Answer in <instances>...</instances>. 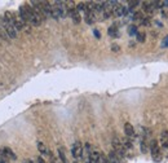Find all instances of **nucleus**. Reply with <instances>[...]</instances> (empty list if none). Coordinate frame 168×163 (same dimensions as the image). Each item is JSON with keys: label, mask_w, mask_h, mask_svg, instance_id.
<instances>
[{"label": "nucleus", "mask_w": 168, "mask_h": 163, "mask_svg": "<svg viewBox=\"0 0 168 163\" xmlns=\"http://www.w3.org/2000/svg\"><path fill=\"white\" fill-rule=\"evenodd\" d=\"M58 154H60V158H61V161H62V163H67V158L65 156V150L62 148L58 149Z\"/></svg>", "instance_id": "6ab92c4d"}, {"label": "nucleus", "mask_w": 168, "mask_h": 163, "mask_svg": "<svg viewBox=\"0 0 168 163\" xmlns=\"http://www.w3.org/2000/svg\"><path fill=\"white\" fill-rule=\"evenodd\" d=\"M128 4H129V8H135V7H137L140 4V2H136V0H133V2H129Z\"/></svg>", "instance_id": "4be33fe9"}, {"label": "nucleus", "mask_w": 168, "mask_h": 163, "mask_svg": "<svg viewBox=\"0 0 168 163\" xmlns=\"http://www.w3.org/2000/svg\"><path fill=\"white\" fill-rule=\"evenodd\" d=\"M113 150L118 154V157H119V158L126 157V154H127L126 148L123 146L122 141L118 139V137H114V139H113Z\"/></svg>", "instance_id": "20e7f679"}, {"label": "nucleus", "mask_w": 168, "mask_h": 163, "mask_svg": "<svg viewBox=\"0 0 168 163\" xmlns=\"http://www.w3.org/2000/svg\"><path fill=\"white\" fill-rule=\"evenodd\" d=\"M0 29H2L11 39L17 38V30L9 23V21L5 18V16H0Z\"/></svg>", "instance_id": "f257e3e1"}, {"label": "nucleus", "mask_w": 168, "mask_h": 163, "mask_svg": "<svg viewBox=\"0 0 168 163\" xmlns=\"http://www.w3.org/2000/svg\"><path fill=\"white\" fill-rule=\"evenodd\" d=\"M113 50L114 52H119V47L118 46H113Z\"/></svg>", "instance_id": "a878e982"}, {"label": "nucleus", "mask_w": 168, "mask_h": 163, "mask_svg": "<svg viewBox=\"0 0 168 163\" xmlns=\"http://www.w3.org/2000/svg\"><path fill=\"white\" fill-rule=\"evenodd\" d=\"M74 163H78V162H74Z\"/></svg>", "instance_id": "c756f323"}, {"label": "nucleus", "mask_w": 168, "mask_h": 163, "mask_svg": "<svg viewBox=\"0 0 168 163\" xmlns=\"http://www.w3.org/2000/svg\"><path fill=\"white\" fill-rule=\"evenodd\" d=\"M5 18L9 21V23L12 25V26H13L17 31L23 30V27H25V22L21 20V17L16 16L13 12H7V13H5Z\"/></svg>", "instance_id": "f03ea898"}, {"label": "nucleus", "mask_w": 168, "mask_h": 163, "mask_svg": "<svg viewBox=\"0 0 168 163\" xmlns=\"http://www.w3.org/2000/svg\"><path fill=\"white\" fill-rule=\"evenodd\" d=\"M23 163H34V162H32V161H30V159H25V161H23Z\"/></svg>", "instance_id": "c85d7f7f"}, {"label": "nucleus", "mask_w": 168, "mask_h": 163, "mask_svg": "<svg viewBox=\"0 0 168 163\" xmlns=\"http://www.w3.org/2000/svg\"><path fill=\"white\" fill-rule=\"evenodd\" d=\"M161 149H162V153H166L168 154V131H163L162 135H161Z\"/></svg>", "instance_id": "6e6552de"}, {"label": "nucleus", "mask_w": 168, "mask_h": 163, "mask_svg": "<svg viewBox=\"0 0 168 163\" xmlns=\"http://www.w3.org/2000/svg\"><path fill=\"white\" fill-rule=\"evenodd\" d=\"M36 163H46V162H44V159H43L41 157H38V159H36Z\"/></svg>", "instance_id": "393cba45"}, {"label": "nucleus", "mask_w": 168, "mask_h": 163, "mask_svg": "<svg viewBox=\"0 0 168 163\" xmlns=\"http://www.w3.org/2000/svg\"><path fill=\"white\" fill-rule=\"evenodd\" d=\"M128 11H129L128 8L120 5L119 3H117L113 7V14H114V16H117V17H123V16H126V14L128 13Z\"/></svg>", "instance_id": "0eeeda50"}, {"label": "nucleus", "mask_w": 168, "mask_h": 163, "mask_svg": "<svg viewBox=\"0 0 168 163\" xmlns=\"http://www.w3.org/2000/svg\"><path fill=\"white\" fill-rule=\"evenodd\" d=\"M71 154H73V157L75 159L82 158V156H83V146H82V142L80 141L74 142L73 149H71Z\"/></svg>", "instance_id": "39448f33"}, {"label": "nucleus", "mask_w": 168, "mask_h": 163, "mask_svg": "<svg viewBox=\"0 0 168 163\" xmlns=\"http://www.w3.org/2000/svg\"><path fill=\"white\" fill-rule=\"evenodd\" d=\"M150 153H151V158L155 162H161L163 158V153L161 149V145H159L158 140H151L150 141Z\"/></svg>", "instance_id": "7ed1b4c3"}, {"label": "nucleus", "mask_w": 168, "mask_h": 163, "mask_svg": "<svg viewBox=\"0 0 168 163\" xmlns=\"http://www.w3.org/2000/svg\"><path fill=\"white\" fill-rule=\"evenodd\" d=\"M108 34L111 36V38H118L119 36V31H118V27L114 25V26H110L109 30H108Z\"/></svg>", "instance_id": "2eb2a0df"}, {"label": "nucleus", "mask_w": 168, "mask_h": 163, "mask_svg": "<svg viewBox=\"0 0 168 163\" xmlns=\"http://www.w3.org/2000/svg\"><path fill=\"white\" fill-rule=\"evenodd\" d=\"M124 131H126L127 137H129V139H132V137L135 136V128H133V126H132L131 123H126L124 124Z\"/></svg>", "instance_id": "9d476101"}, {"label": "nucleus", "mask_w": 168, "mask_h": 163, "mask_svg": "<svg viewBox=\"0 0 168 163\" xmlns=\"http://www.w3.org/2000/svg\"><path fill=\"white\" fill-rule=\"evenodd\" d=\"M141 151L147 153V139H146V135L142 137V140H141Z\"/></svg>", "instance_id": "f3484780"}, {"label": "nucleus", "mask_w": 168, "mask_h": 163, "mask_svg": "<svg viewBox=\"0 0 168 163\" xmlns=\"http://www.w3.org/2000/svg\"><path fill=\"white\" fill-rule=\"evenodd\" d=\"M128 34H129V35H136V34H137V26H135V25L129 26L128 27Z\"/></svg>", "instance_id": "aec40b11"}, {"label": "nucleus", "mask_w": 168, "mask_h": 163, "mask_svg": "<svg viewBox=\"0 0 168 163\" xmlns=\"http://www.w3.org/2000/svg\"><path fill=\"white\" fill-rule=\"evenodd\" d=\"M162 46H163V47H168V35L164 38V40H163V43H162Z\"/></svg>", "instance_id": "5701e85b"}, {"label": "nucleus", "mask_w": 168, "mask_h": 163, "mask_svg": "<svg viewBox=\"0 0 168 163\" xmlns=\"http://www.w3.org/2000/svg\"><path fill=\"white\" fill-rule=\"evenodd\" d=\"M109 162L110 163H120V158L118 157V154L114 151V150H111L110 153H109Z\"/></svg>", "instance_id": "f8f14e48"}, {"label": "nucleus", "mask_w": 168, "mask_h": 163, "mask_svg": "<svg viewBox=\"0 0 168 163\" xmlns=\"http://www.w3.org/2000/svg\"><path fill=\"white\" fill-rule=\"evenodd\" d=\"M142 8H144V11L146 12V13H151L153 11H154V8H155V5H154V3L153 2H145V3H142Z\"/></svg>", "instance_id": "ddd939ff"}, {"label": "nucleus", "mask_w": 168, "mask_h": 163, "mask_svg": "<svg viewBox=\"0 0 168 163\" xmlns=\"http://www.w3.org/2000/svg\"><path fill=\"white\" fill-rule=\"evenodd\" d=\"M136 36H137V41H140V43H144L145 41V36H146V34L144 32V31H137V34H136Z\"/></svg>", "instance_id": "a211bd4d"}, {"label": "nucleus", "mask_w": 168, "mask_h": 163, "mask_svg": "<svg viewBox=\"0 0 168 163\" xmlns=\"http://www.w3.org/2000/svg\"><path fill=\"white\" fill-rule=\"evenodd\" d=\"M3 36H4V34H3V30H2V29H0V39H4Z\"/></svg>", "instance_id": "cd10ccee"}, {"label": "nucleus", "mask_w": 168, "mask_h": 163, "mask_svg": "<svg viewBox=\"0 0 168 163\" xmlns=\"http://www.w3.org/2000/svg\"><path fill=\"white\" fill-rule=\"evenodd\" d=\"M122 144H123V146L126 148V150L133 149V142L131 141L129 137H126V139H123V140H122Z\"/></svg>", "instance_id": "4468645a"}, {"label": "nucleus", "mask_w": 168, "mask_h": 163, "mask_svg": "<svg viewBox=\"0 0 168 163\" xmlns=\"http://www.w3.org/2000/svg\"><path fill=\"white\" fill-rule=\"evenodd\" d=\"M88 161L89 163H100L101 162V153L97 150H92L88 154Z\"/></svg>", "instance_id": "1a4fd4ad"}, {"label": "nucleus", "mask_w": 168, "mask_h": 163, "mask_svg": "<svg viewBox=\"0 0 168 163\" xmlns=\"http://www.w3.org/2000/svg\"><path fill=\"white\" fill-rule=\"evenodd\" d=\"M38 150L41 153V154H49L48 153V149H47V146H46V144L44 142H41V141H38Z\"/></svg>", "instance_id": "dca6fc26"}, {"label": "nucleus", "mask_w": 168, "mask_h": 163, "mask_svg": "<svg viewBox=\"0 0 168 163\" xmlns=\"http://www.w3.org/2000/svg\"><path fill=\"white\" fill-rule=\"evenodd\" d=\"M0 163H8V159L4 158L3 156H0Z\"/></svg>", "instance_id": "b1692460"}, {"label": "nucleus", "mask_w": 168, "mask_h": 163, "mask_svg": "<svg viewBox=\"0 0 168 163\" xmlns=\"http://www.w3.org/2000/svg\"><path fill=\"white\" fill-rule=\"evenodd\" d=\"M69 14H70V17H71L73 21H74L75 23H79V22H80V14H79V12L76 11V8H75V9L69 11Z\"/></svg>", "instance_id": "9b49d317"}, {"label": "nucleus", "mask_w": 168, "mask_h": 163, "mask_svg": "<svg viewBox=\"0 0 168 163\" xmlns=\"http://www.w3.org/2000/svg\"><path fill=\"white\" fill-rule=\"evenodd\" d=\"M101 162H102V163H110V162H109V158L106 157L105 154H102V153H101Z\"/></svg>", "instance_id": "412c9836"}, {"label": "nucleus", "mask_w": 168, "mask_h": 163, "mask_svg": "<svg viewBox=\"0 0 168 163\" xmlns=\"http://www.w3.org/2000/svg\"><path fill=\"white\" fill-rule=\"evenodd\" d=\"M94 35L97 36V38H101V35H100V32L97 31V30H94Z\"/></svg>", "instance_id": "bb28decb"}, {"label": "nucleus", "mask_w": 168, "mask_h": 163, "mask_svg": "<svg viewBox=\"0 0 168 163\" xmlns=\"http://www.w3.org/2000/svg\"><path fill=\"white\" fill-rule=\"evenodd\" d=\"M0 156H3L4 158H7L8 161H16L17 159V156L14 154V151L9 148H7V146H3V148H0Z\"/></svg>", "instance_id": "423d86ee"}]
</instances>
